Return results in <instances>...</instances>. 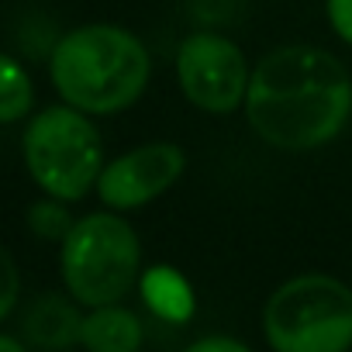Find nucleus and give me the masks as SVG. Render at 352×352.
Instances as JSON below:
<instances>
[{
    "mask_svg": "<svg viewBox=\"0 0 352 352\" xmlns=\"http://www.w3.org/2000/svg\"><path fill=\"white\" fill-rule=\"evenodd\" d=\"M0 352H32V345L18 335H8V331H0Z\"/></svg>",
    "mask_w": 352,
    "mask_h": 352,
    "instance_id": "obj_16",
    "label": "nucleus"
},
{
    "mask_svg": "<svg viewBox=\"0 0 352 352\" xmlns=\"http://www.w3.org/2000/svg\"><path fill=\"white\" fill-rule=\"evenodd\" d=\"M138 290H142L145 304H148L159 318L184 321V318H190V311H194V290H190V283L176 273V270H169V266H155V270L142 273Z\"/></svg>",
    "mask_w": 352,
    "mask_h": 352,
    "instance_id": "obj_10",
    "label": "nucleus"
},
{
    "mask_svg": "<svg viewBox=\"0 0 352 352\" xmlns=\"http://www.w3.org/2000/svg\"><path fill=\"white\" fill-rule=\"evenodd\" d=\"M324 14H328L331 32L345 45H352V0H324Z\"/></svg>",
    "mask_w": 352,
    "mask_h": 352,
    "instance_id": "obj_14",
    "label": "nucleus"
},
{
    "mask_svg": "<svg viewBox=\"0 0 352 352\" xmlns=\"http://www.w3.org/2000/svg\"><path fill=\"white\" fill-rule=\"evenodd\" d=\"M252 66L239 42L221 32H190L176 49L180 94L204 114H235L245 107Z\"/></svg>",
    "mask_w": 352,
    "mask_h": 352,
    "instance_id": "obj_6",
    "label": "nucleus"
},
{
    "mask_svg": "<svg viewBox=\"0 0 352 352\" xmlns=\"http://www.w3.org/2000/svg\"><path fill=\"white\" fill-rule=\"evenodd\" d=\"M184 352H252V349L232 335H208V338H197L194 345H187Z\"/></svg>",
    "mask_w": 352,
    "mask_h": 352,
    "instance_id": "obj_15",
    "label": "nucleus"
},
{
    "mask_svg": "<svg viewBox=\"0 0 352 352\" xmlns=\"http://www.w3.org/2000/svg\"><path fill=\"white\" fill-rule=\"evenodd\" d=\"M80 345L87 352H138L142 321L124 304L87 307L83 324H80Z\"/></svg>",
    "mask_w": 352,
    "mask_h": 352,
    "instance_id": "obj_9",
    "label": "nucleus"
},
{
    "mask_svg": "<svg viewBox=\"0 0 352 352\" xmlns=\"http://www.w3.org/2000/svg\"><path fill=\"white\" fill-rule=\"evenodd\" d=\"M25 221H28V232L35 239H42V242H63L69 235V228L76 225V218L69 214L66 201H56L49 194L28 208V218Z\"/></svg>",
    "mask_w": 352,
    "mask_h": 352,
    "instance_id": "obj_12",
    "label": "nucleus"
},
{
    "mask_svg": "<svg viewBox=\"0 0 352 352\" xmlns=\"http://www.w3.org/2000/svg\"><path fill=\"white\" fill-rule=\"evenodd\" d=\"M245 121L280 152L321 148L352 121V73L328 49L280 45L252 66Z\"/></svg>",
    "mask_w": 352,
    "mask_h": 352,
    "instance_id": "obj_1",
    "label": "nucleus"
},
{
    "mask_svg": "<svg viewBox=\"0 0 352 352\" xmlns=\"http://www.w3.org/2000/svg\"><path fill=\"white\" fill-rule=\"evenodd\" d=\"M18 297H21V273H18V263L14 256L0 245V324H4L14 307H18Z\"/></svg>",
    "mask_w": 352,
    "mask_h": 352,
    "instance_id": "obj_13",
    "label": "nucleus"
},
{
    "mask_svg": "<svg viewBox=\"0 0 352 352\" xmlns=\"http://www.w3.org/2000/svg\"><path fill=\"white\" fill-rule=\"evenodd\" d=\"M32 114H35V83L28 69L11 52H0V124H18Z\"/></svg>",
    "mask_w": 352,
    "mask_h": 352,
    "instance_id": "obj_11",
    "label": "nucleus"
},
{
    "mask_svg": "<svg viewBox=\"0 0 352 352\" xmlns=\"http://www.w3.org/2000/svg\"><path fill=\"white\" fill-rule=\"evenodd\" d=\"M49 80L63 104L90 118H111L135 107L145 94L152 56L124 25L94 21L56 38L49 52Z\"/></svg>",
    "mask_w": 352,
    "mask_h": 352,
    "instance_id": "obj_2",
    "label": "nucleus"
},
{
    "mask_svg": "<svg viewBox=\"0 0 352 352\" xmlns=\"http://www.w3.org/2000/svg\"><path fill=\"white\" fill-rule=\"evenodd\" d=\"M59 273L66 294L83 307L121 304L142 280V242L121 211L76 218L59 242Z\"/></svg>",
    "mask_w": 352,
    "mask_h": 352,
    "instance_id": "obj_3",
    "label": "nucleus"
},
{
    "mask_svg": "<svg viewBox=\"0 0 352 352\" xmlns=\"http://www.w3.org/2000/svg\"><path fill=\"white\" fill-rule=\"evenodd\" d=\"M187 169V152L176 142H145L104 162L97 197L107 211H138L162 197Z\"/></svg>",
    "mask_w": 352,
    "mask_h": 352,
    "instance_id": "obj_7",
    "label": "nucleus"
},
{
    "mask_svg": "<svg viewBox=\"0 0 352 352\" xmlns=\"http://www.w3.org/2000/svg\"><path fill=\"white\" fill-rule=\"evenodd\" d=\"M263 335L273 352H349L352 287L328 273L280 283L263 307Z\"/></svg>",
    "mask_w": 352,
    "mask_h": 352,
    "instance_id": "obj_5",
    "label": "nucleus"
},
{
    "mask_svg": "<svg viewBox=\"0 0 352 352\" xmlns=\"http://www.w3.org/2000/svg\"><path fill=\"white\" fill-rule=\"evenodd\" d=\"M21 159L35 187L56 201H83L104 169V138L90 114L52 104L28 118L21 135Z\"/></svg>",
    "mask_w": 352,
    "mask_h": 352,
    "instance_id": "obj_4",
    "label": "nucleus"
},
{
    "mask_svg": "<svg viewBox=\"0 0 352 352\" xmlns=\"http://www.w3.org/2000/svg\"><path fill=\"white\" fill-rule=\"evenodd\" d=\"M80 300L66 294H42L21 314V338L38 352H66L80 345Z\"/></svg>",
    "mask_w": 352,
    "mask_h": 352,
    "instance_id": "obj_8",
    "label": "nucleus"
}]
</instances>
